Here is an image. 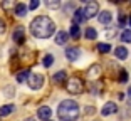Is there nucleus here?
<instances>
[{
  "label": "nucleus",
  "mask_w": 131,
  "mask_h": 121,
  "mask_svg": "<svg viewBox=\"0 0 131 121\" xmlns=\"http://www.w3.org/2000/svg\"><path fill=\"white\" fill-rule=\"evenodd\" d=\"M30 32L37 39H49L56 32V24L47 15H39L30 22Z\"/></svg>",
  "instance_id": "f257e3e1"
},
{
  "label": "nucleus",
  "mask_w": 131,
  "mask_h": 121,
  "mask_svg": "<svg viewBox=\"0 0 131 121\" xmlns=\"http://www.w3.org/2000/svg\"><path fill=\"white\" fill-rule=\"evenodd\" d=\"M57 116L61 121H76L79 118V104L72 99L61 101L57 108Z\"/></svg>",
  "instance_id": "f03ea898"
},
{
  "label": "nucleus",
  "mask_w": 131,
  "mask_h": 121,
  "mask_svg": "<svg viewBox=\"0 0 131 121\" xmlns=\"http://www.w3.org/2000/svg\"><path fill=\"white\" fill-rule=\"evenodd\" d=\"M66 87H67V91H69L71 94H81L82 91H84V82H82L81 79H77V78H72V79H67Z\"/></svg>",
  "instance_id": "7ed1b4c3"
},
{
  "label": "nucleus",
  "mask_w": 131,
  "mask_h": 121,
  "mask_svg": "<svg viewBox=\"0 0 131 121\" xmlns=\"http://www.w3.org/2000/svg\"><path fill=\"white\" fill-rule=\"evenodd\" d=\"M97 14H99V5H97V2H88L86 7H84L86 19H93V17H96Z\"/></svg>",
  "instance_id": "20e7f679"
},
{
  "label": "nucleus",
  "mask_w": 131,
  "mask_h": 121,
  "mask_svg": "<svg viewBox=\"0 0 131 121\" xmlns=\"http://www.w3.org/2000/svg\"><path fill=\"white\" fill-rule=\"evenodd\" d=\"M27 82L30 86V89H40L44 86V76L42 74H30Z\"/></svg>",
  "instance_id": "39448f33"
},
{
  "label": "nucleus",
  "mask_w": 131,
  "mask_h": 121,
  "mask_svg": "<svg viewBox=\"0 0 131 121\" xmlns=\"http://www.w3.org/2000/svg\"><path fill=\"white\" fill-rule=\"evenodd\" d=\"M116 111H118V106L114 104V103H106V104L103 106V109H101V114L103 116H109V114H114Z\"/></svg>",
  "instance_id": "423d86ee"
},
{
  "label": "nucleus",
  "mask_w": 131,
  "mask_h": 121,
  "mask_svg": "<svg viewBox=\"0 0 131 121\" xmlns=\"http://www.w3.org/2000/svg\"><path fill=\"white\" fill-rule=\"evenodd\" d=\"M79 54H81V51H79L77 47H69V49H66V57L69 59V61H77V59H79Z\"/></svg>",
  "instance_id": "0eeeda50"
},
{
  "label": "nucleus",
  "mask_w": 131,
  "mask_h": 121,
  "mask_svg": "<svg viewBox=\"0 0 131 121\" xmlns=\"http://www.w3.org/2000/svg\"><path fill=\"white\" fill-rule=\"evenodd\" d=\"M50 114H52V109H50L49 106H42V108H39V111H37V116L40 118V119H46V121H49Z\"/></svg>",
  "instance_id": "6e6552de"
},
{
  "label": "nucleus",
  "mask_w": 131,
  "mask_h": 121,
  "mask_svg": "<svg viewBox=\"0 0 131 121\" xmlns=\"http://www.w3.org/2000/svg\"><path fill=\"white\" fill-rule=\"evenodd\" d=\"M72 20L76 25H79L81 22H84L86 20V15H84V8H77L76 12H74V15H72Z\"/></svg>",
  "instance_id": "1a4fd4ad"
},
{
  "label": "nucleus",
  "mask_w": 131,
  "mask_h": 121,
  "mask_svg": "<svg viewBox=\"0 0 131 121\" xmlns=\"http://www.w3.org/2000/svg\"><path fill=\"white\" fill-rule=\"evenodd\" d=\"M67 39H69V34L64 30H59L57 34H56V44H59V46H64L66 42H67Z\"/></svg>",
  "instance_id": "9d476101"
},
{
  "label": "nucleus",
  "mask_w": 131,
  "mask_h": 121,
  "mask_svg": "<svg viewBox=\"0 0 131 121\" xmlns=\"http://www.w3.org/2000/svg\"><path fill=\"white\" fill-rule=\"evenodd\" d=\"M14 40H15L17 44H22L24 40H25V35H24V29L22 27L15 29V32H14Z\"/></svg>",
  "instance_id": "9b49d317"
},
{
  "label": "nucleus",
  "mask_w": 131,
  "mask_h": 121,
  "mask_svg": "<svg viewBox=\"0 0 131 121\" xmlns=\"http://www.w3.org/2000/svg\"><path fill=\"white\" fill-rule=\"evenodd\" d=\"M111 19H113V15H111V12H108V10L101 12L99 15H97V20H99L101 24H109V22H111Z\"/></svg>",
  "instance_id": "f8f14e48"
},
{
  "label": "nucleus",
  "mask_w": 131,
  "mask_h": 121,
  "mask_svg": "<svg viewBox=\"0 0 131 121\" xmlns=\"http://www.w3.org/2000/svg\"><path fill=\"white\" fill-rule=\"evenodd\" d=\"M114 56H116V57H118V59H121V61H124V59H126L128 57V51H126V47H116V49H114Z\"/></svg>",
  "instance_id": "ddd939ff"
},
{
  "label": "nucleus",
  "mask_w": 131,
  "mask_h": 121,
  "mask_svg": "<svg viewBox=\"0 0 131 121\" xmlns=\"http://www.w3.org/2000/svg\"><path fill=\"white\" fill-rule=\"evenodd\" d=\"M14 109H15V106H14V104H5V106H2V108H0V118L8 116V114H10Z\"/></svg>",
  "instance_id": "4468645a"
},
{
  "label": "nucleus",
  "mask_w": 131,
  "mask_h": 121,
  "mask_svg": "<svg viewBox=\"0 0 131 121\" xmlns=\"http://www.w3.org/2000/svg\"><path fill=\"white\" fill-rule=\"evenodd\" d=\"M27 10H29L27 5H24V4H15V15L24 17L25 14H27Z\"/></svg>",
  "instance_id": "2eb2a0df"
},
{
  "label": "nucleus",
  "mask_w": 131,
  "mask_h": 121,
  "mask_svg": "<svg viewBox=\"0 0 131 121\" xmlns=\"http://www.w3.org/2000/svg\"><path fill=\"white\" fill-rule=\"evenodd\" d=\"M99 74H101V66H97V64H96V66H93L91 69L88 71V76H89L91 79H96Z\"/></svg>",
  "instance_id": "dca6fc26"
},
{
  "label": "nucleus",
  "mask_w": 131,
  "mask_h": 121,
  "mask_svg": "<svg viewBox=\"0 0 131 121\" xmlns=\"http://www.w3.org/2000/svg\"><path fill=\"white\" fill-rule=\"evenodd\" d=\"M54 82L56 84H61V82H64V81H67V74H66L64 71H59L57 74H54Z\"/></svg>",
  "instance_id": "f3484780"
},
{
  "label": "nucleus",
  "mask_w": 131,
  "mask_h": 121,
  "mask_svg": "<svg viewBox=\"0 0 131 121\" xmlns=\"http://www.w3.org/2000/svg\"><path fill=\"white\" fill-rule=\"evenodd\" d=\"M29 78H30V71H22L17 74V82H25L29 81Z\"/></svg>",
  "instance_id": "a211bd4d"
},
{
  "label": "nucleus",
  "mask_w": 131,
  "mask_h": 121,
  "mask_svg": "<svg viewBox=\"0 0 131 121\" xmlns=\"http://www.w3.org/2000/svg\"><path fill=\"white\" fill-rule=\"evenodd\" d=\"M79 35H81V30H79V25L72 24V25H71V37H72V39H79Z\"/></svg>",
  "instance_id": "6ab92c4d"
},
{
  "label": "nucleus",
  "mask_w": 131,
  "mask_h": 121,
  "mask_svg": "<svg viewBox=\"0 0 131 121\" xmlns=\"http://www.w3.org/2000/svg\"><path fill=\"white\" fill-rule=\"evenodd\" d=\"M121 40L126 44L131 42V29H126V30H123V34H121Z\"/></svg>",
  "instance_id": "aec40b11"
},
{
  "label": "nucleus",
  "mask_w": 131,
  "mask_h": 121,
  "mask_svg": "<svg viewBox=\"0 0 131 121\" xmlns=\"http://www.w3.org/2000/svg\"><path fill=\"white\" fill-rule=\"evenodd\" d=\"M86 37H88V39H96V37H97V32L94 30L93 27H88V29H86Z\"/></svg>",
  "instance_id": "412c9836"
},
{
  "label": "nucleus",
  "mask_w": 131,
  "mask_h": 121,
  "mask_svg": "<svg viewBox=\"0 0 131 121\" xmlns=\"http://www.w3.org/2000/svg\"><path fill=\"white\" fill-rule=\"evenodd\" d=\"M97 51L103 52V54H106V52L111 51V46H109V44H97Z\"/></svg>",
  "instance_id": "4be33fe9"
},
{
  "label": "nucleus",
  "mask_w": 131,
  "mask_h": 121,
  "mask_svg": "<svg viewBox=\"0 0 131 121\" xmlns=\"http://www.w3.org/2000/svg\"><path fill=\"white\" fill-rule=\"evenodd\" d=\"M46 5L49 8H59V7H61V2H59V0H47Z\"/></svg>",
  "instance_id": "5701e85b"
},
{
  "label": "nucleus",
  "mask_w": 131,
  "mask_h": 121,
  "mask_svg": "<svg viewBox=\"0 0 131 121\" xmlns=\"http://www.w3.org/2000/svg\"><path fill=\"white\" fill-rule=\"evenodd\" d=\"M42 62H44V67H50V66H52V62H54V57H52L50 54H47L46 57H44Z\"/></svg>",
  "instance_id": "b1692460"
},
{
  "label": "nucleus",
  "mask_w": 131,
  "mask_h": 121,
  "mask_svg": "<svg viewBox=\"0 0 131 121\" xmlns=\"http://www.w3.org/2000/svg\"><path fill=\"white\" fill-rule=\"evenodd\" d=\"M128 81V72L126 71H121L119 72V82H126Z\"/></svg>",
  "instance_id": "393cba45"
},
{
  "label": "nucleus",
  "mask_w": 131,
  "mask_h": 121,
  "mask_svg": "<svg viewBox=\"0 0 131 121\" xmlns=\"http://www.w3.org/2000/svg\"><path fill=\"white\" fill-rule=\"evenodd\" d=\"M37 7H39V2H37V0H32L30 4H29V8H30V10H35Z\"/></svg>",
  "instance_id": "a878e982"
},
{
  "label": "nucleus",
  "mask_w": 131,
  "mask_h": 121,
  "mask_svg": "<svg viewBox=\"0 0 131 121\" xmlns=\"http://www.w3.org/2000/svg\"><path fill=\"white\" fill-rule=\"evenodd\" d=\"M4 32H5V22H4L2 19H0V35L4 34Z\"/></svg>",
  "instance_id": "bb28decb"
},
{
  "label": "nucleus",
  "mask_w": 131,
  "mask_h": 121,
  "mask_svg": "<svg viewBox=\"0 0 131 121\" xmlns=\"http://www.w3.org/2000/svg\"><path fill=\"white\" fill-rule=\"evenodd\" d=\"M128 106H129V108H131V86H129V89H128Z\"/></svg>",
  "instance_id": "cd10ccee"
},
{
  "label": "nucleus",
  "mask_w": 131,
  "mask_h": 121,
  "mask_svg": "<svg viewBox=\"0 0 131 121\" xmlns=\"http://www.w3.org/2000/svg\"><path fill=\"white\" fill-rule=\"evenodd\" d=\"M66 12H69V10H74V4H67V5H66ZM74 12H76V10H74Z\"/></svg>",
  "instance_id": "c85d7f7f"
},
{
  "label": "nucleus",
  "mask_w": 131,
  "mask_h": 121,
  "mask_svg": "<svg viewBox=\"0 0 131 121\" xmlns=\"http://www.w3.org/2000/svg\"><path fill=\"white\" fill-rule=\"evenodd\" d=\"M124 22H126V17L121 15V17H119V24H121V25H124Z\"/></svg>",
  "instance_id": "c756f323"
},
{
  "label": "nucleus",
  "mask_w": 131,
  "mask_h": 121,
  "mask_svg": "<svg viewBox=\"0 0 131 121\" xmlns=\"http://www.w3.org/2000/svg\"><path fill=\"white\" fill-rule=\"evenodd\" d=\"M25 121H35V119H34V118H27V119H25Z\"/></svg>",
  "instance_id": "7c9ffc66"
},
{
  "label": "nucleus",
  "mask_w": 131,
  "mask_h": 121,
  "mask_svg": "<svg viewBox=\"0 0 131 121\" xmlns=\"http://www.w3.org/2000/svg\"><path fill=\"white\" fill-rule=\"evenodd\" d=\"M129 25H131V17H129Z\"/></svg>",
  "instance_id": "2f4dec72"
}]
</instances>
